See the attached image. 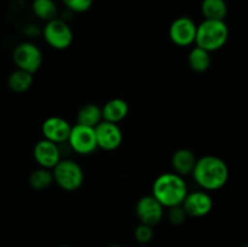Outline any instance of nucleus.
I'll use <instances>...</instances> for the list:
<instances>
[{
	"mask_svg": "<svg viewBox=\"0 0 248 247\" xmlns=\"http://www.w3.org/2000/svg\"><path fill=\"white\" fill-rule=\"evenodd\" d=\"M193 178L205 191H213L223 188L229 179V169L223 159L216 155H205L196 160Z\"/></svg>",
	"mask_w": 248,
	"mask_h": 247,
	"instance_id": "nucleus-1",
	"label": "nucleus"
},
{
	"mask_svg": "<svg viewBox=\"0 0 248 247\" xmlns=\"http://www.w3.org/2000/svg\"><path fill=\"white\" fill-rule=\"evenodd\" d=\"M188 194V185L182 176L174 172H165L153 183L152 195L164 207L171 208L183 203Z\"/></svg>",
	"mask_w": 248,
	"mask_h": 247,
	"instance_id": "nucleus-2",
	"label": "nucleus"
},
{
	"mask_svg": "<svg viewBox=\"0 0 248 247\" xmlns=\"http://www.w3.org/2000/svg\"><path fill=\"white\" fill-rule=\"evenodd\" d=\"M229 39V28L224 21L203 19L196 28L195 44L199 47L215 52L220 50Z\"/></svg>",
	"mask_w": 248,
	"mask_h": 247,
	"instance_id": "nucleus-3",
	"label": "nucleus"
},
{
	"mask_svg": "<svg viewBox=\"0 0 248 247\" xmlns=\"http://www.w3.org/2000/svg\"><path fill=\"white\" fill-rule=\"evenodd\" d=\"M53 182L65 191H75L84 183V171L79 164L70 159H61L52 169Z\"/></svg>",
	"mask_w": 248,
	"mask_h": 247,
	"instance_id": "nucleus-4",
	"label": "nucleus"
},
{
	"mask_svg": "<svg viewBox=\"0 0 248 247\" xmlns=\"http://www.w3.org/2000/svg\"><path fill=\"white\" fill-rule=\"evenodd\" d=\"M43 38L50 47L55 50H65L73 43V31L69 24L61 18L46 22L43 28Z\"/></svg>",
	"mask_w": 248,
	"mask_h": 247,
	"instance_id": "nucleus-5",
	"label": "nucleus"
},
{
	"mask_svg": "<svg viewBox=\"0 0 248 247\" xmlns=\"http://www.w3.org/2000/svg\"><path fill=\"white\" fill-rule=\"evenodd\" d=\"M12 60L17 69L26 70L31 74H34L40 69L43 64V53L35 44L31 41H23L14 48Z\"/></svg>",
	"mask_w": 248,
	"mask_h": 247,
	"instance_id": "nucleus-6",
	"label": "nucleus"
},
{
	"mask_svg": "<svg viewBox=\"0 0 248 247\" xmlns=\"http://www.w3.org/2000/svg\"><path fill=\"white\" fill-rule=\"evenodd\" d=\"M67 144L73 152L80 155L92 154L98 148L94 128L75 124V126H72Z\"/></svg>",
	"mask_w": 248,
	"mask_h": 247,
	"instance_id": "nucleus-7",
	"label": "nucleus"
},
{
	"mask_svg": "<svg viewBox=\"0 0 248 247\" xmlns=\"http://www.w3.org/2000/svg\"><path fill=\"white\" fill-rule=\"evenodd\" d=\"M198 24L188 16H182L174 19L169 28V36L172 43L179 47H186L195 44Z\"/></svg>",
	"mask_w": 248,
	"mask_h": 247,
	"instance_id": "nucleus-8",
	"label": "nucleus"
},
{
	"mask_svg": "<svg viewBox=\"0 0 248 247\" xmlns=\"http://www.w3.org/2000/svg\"><path fill=\"white\" fill-rule=\"evenodd\" d=\"M164 206L153 195H145L138 200L136 205V215L140 223L154 228L164 217Z\"/></svg>",
	"mask_w": 248,
	"mask_h": 247,
	"instance_id": "nucleus-9",
	"label": "nucleus"
},
{
	"mask_svg": "<svg viewBox=\"0 0 248 247\" xmlns=\"http://www.w3.org/2000/svg\"><path fill=\"white\" fill-rule=\"evenodd\" d=\"M97 147L107 152H113L118 149L123 143V132L118 124L101 121L94 127Z\"/></svg>",
	"mask_w": 248,
	"mask_h": 247,
	"instance_id": "nucleus-10",
	"label": "nucleus"
},
{
	"mask_svg": "<svg viewBox=\"0 0 248 247\" xmlns=\"http://www.w3.org/2000/svg\"><path fill=\"white\" fill-rule=\"evenodd\" d=\"M182 207L186 211V216H190L194 218L205 217L212 211V196L205 190L188 193L183 203H182Z\"/></svg>",
	"mask_w": 248,
	"mask_h": 247,
	"instance_id": "nucleus-11",
	"label": "nucleus"
},
{
	"mask_svg": "<svg viewBox=\"0 0 248 247\" xmlns=\"http://www.w3.org/2000/svg\"><path fill=\"white\" fill-rule=\"evenodd\" d=\"M33 156L39 167L52 170L62 159L61 145L47 139L39 140L34 145Z\"/></svg>",
	"mask_w": 248,
	"mask_h": 247,
	"instance_id": "nucleus-12",
	"label": "nucleus"
},
{
	"mask_svg": "<svg viewBox=\"0 0 248 247\" xmlns=\"http://www.w3.org/2000/svg\"><path fill=\"white\" fill-rule=\"evenodd\" d=\"M70 130H72L70 124L61 116H50L41 125V133L44 136V139L57 143V144L67 143Z\"/></svg>",
	"mask_w": 248,
	"mask_h": 247,
	"instance_id": "nucleus-13",
	"label": "nucleus"
},
{
	"mask_svg": "<svg viewBox=\"0 0 248 247\" xmlns=\"http://www.w3.org/2000/svg\"><path fill=\"white\" fill-rule=\"evenodd\" d=\"M196 160L198 159H196L195 155H194V153L190 149L181 148V149L176 150L173 155H172V169H173L174 173L179 174V176H188V174L193 172Z\"/></svg>",
	"mask_w": 248,
	"mask_h": 247,
	"instance_id": "nucleus-14",
	"label": "nucleus"
},
{
	"mask_svg": "<svg viewBox=\"0 0 248 247\" xmlns=\"http://www.w3.org/2000/svg\"><path fill=\"white\" fill-rule=\"evenodd\" d=\"M128 104L123 98H111L102 107V118L103 121L119 124L127 116Z\"/></svg>",
	"mask_w": 248,
	"mask_h": 247,
	"instance_id": "nucleus-15",
	"label": "nucleus"
},
{
	"mask_svg": "<svg viewBox=\"0 0 248 247\" xmlns=\"http://www.w3.org/2000/svg\"><path fill=\"white\" fill-rule=\"evenodd\" d=\"M101 121H103L102 108L97 104L87 103L82 106L78 111L77 124H79V125L94 128Z\"/></svg>",
	"mask_w": 248,
	"mask_h": 247,
	"instance_id": "nucleus-16",
	"label": "nucleus"
},
{
	"mask_svg": "<svg viewBox=\"0 0 248 247\" xmlns=\"http://www.w3.org/2000/svg\"><path fill=\"white\" fill-rule=\"evenodd\" d=\"M200 9L205 19L224 21L228 15V5L225 0H202Z\"/></svg>",
	"mask_w": 248,
	"mask_h": 247,
	"instance_id": "nucleus-17",
	"label": "nucleus"
},
{
	"mask_svg": "<svg viewBox=\"0 0 248 247\" xmlns=\"http://www.w3.org/2000/svg\"><path fill=\"white\" fill-rule=\"evenodd\" d=\"M33 74L22 69H16L7 77V86L15 93H24L33 85Z\"/></svg>",
	"mask_w": 248,
	"mask_h": 247,
	"instance_id": "nucleus-18",
	"label": "nucleus"
},
{
	"mask_svg": "<svg viewBox=\"0 0 248 247\" xmlns=\"http://www.w3.org/2000/svg\"><path fill=\"white\" fill-rule=\"evenodd\" d=\"M211 63H212L211 52L199 47V46L191 48V51L189 52L188 65L195 73H205L206 70L210 69Z\"/></svg>",
	"mask_w": 248,
	"mask_h": 247,
	"instance_id": "nucleus-19",
	"label": "nucleus"
},
{
	"mask_svg": "<svg viewBox=\"0 0 248 247\" xmlns=\"http://www.w3.org/2000/svg\"><path fill=\"white\" fill-rule=\"evenodd\" d=\"M31 12L40 21L48 22L57 18L58 7L53 0H33Z\"/></svg>",
	"mask_w": 248,
	"mask_h": 247,
	"instance_id": "nucleus-20",
	"label": "nucleus"
},
{
	"mask_svg": "<svg viewBox=\"0 0 248 247\" xmlns=\"http://www.w3.org/2000/svg\"><path fill=\"white\" fill-rule=\"evenodd\" d=\"M52 183V170L39 167V169L34 170L31 173V176H29V184H31V186L34 190H45Z\"/></svg>",
	"mask_w": 248,
	"mask_h": 247,
	"instance_id": "nucleus-21",
	"label": "nucleus"
},
{
	"mask_svg": "<svg viewBox=\"0 0 248 247\" xmlns=\"http://www.w3.org/2000/svg\"><path fill=\"white\" fill-rule=\"evenodd\" d=\"M61 1L69 11L75 14H84L89 11L93 5V0H61Z\"/></svg>",
	"mask_w": 248,
	"mask_h": 247,
	"instance_id": "nucleus-22",
	"label": "nucleus"
},
{
	"mask_svg": "<svg viewBox=\"0 0 248 247\" xmlns=\"http://www.w3.org/2000/svg\"><path fill=\"white\" fill-rule=\"evenodd\" d=\"M133 235H135V239L137 242H140V244H148V242L152 241L153 236H154V230H153V227H150V225L140 223L136 227Z\"/></svg>",
	"mask_w": 248,
	"mask_h": 247,
	"instance_id": "nucleus-23",
	"label": "nucleus"
},
{
	"mask_svg": "<svg viewBox=\"0 0 248 247\" xmlns=\"http://www.w3.org/2000/svg\"><path fill=\"white\" fill-rule=\"evenodd\" d=\"M186 217H188V216H186V211L182 207V205L169 208L167 218H169V222L171 223L172 225H182L186 222Z\"/></svg>",
	"mask_w": 248,
	"mask_h": 247,
	"instance_id": "nucleus-24",
	"label": "nucleus"
},
{
	"mask_svg": "<svg viewBox=\"0 0 248 247\" xmlns=\"http://www.w3.org/2000/svg\"><path fill=\"white\" fill-rule=\"evenodd\" d=\"M107 247H124V246H121V245H109V246Z\"/></svg>",
	"mask_w": 248,
	"mask_h": 247,
	"instance_id": "nucleus-25",
	"label": "nucleus"
},
{
	"mask_svg": "<svg viewBox=\"0 0 248 247\" xmlns=\"http://www.w3.org/2000/svg\"><path fill=\"white\" fill-rule=\"evenodd\" d=\"M58 247H70V246H67V245H62V246H58Z\"/></svg>",
	"mask_w": 248,
	"mask_h": 247,
	"instance_id": "nucleus-26",
	"label": "nucleus"
},
{
	"mask_svg": "<svg viewBox=\"0 0 248 247\" xmlns=\"http://www.w3.org/2000/svg\"><path fill=\"white\" fill-rule=\"evenodd\" d=\"M244 247H248V244H246V245H245V246Z\"/></svg>",
	"mask_w": 248,
	"mask_h": 247,
	"instance_id": "nucleus-27",
	"label": "nucleus"
}]
</instances>
